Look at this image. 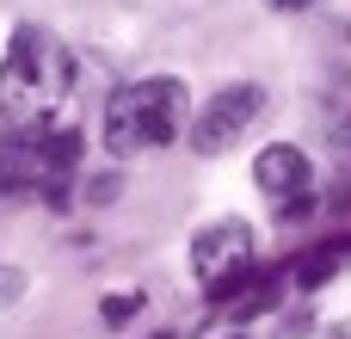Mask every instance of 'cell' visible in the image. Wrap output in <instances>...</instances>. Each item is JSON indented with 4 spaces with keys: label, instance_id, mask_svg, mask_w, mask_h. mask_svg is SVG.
I'll list each match as a JSON object with an SVG mask.
<instances>
[{
    "label": "cell",
    "instance_id": "1",
    "mask_svg": "<svg viewBox=\"0 0 351 339\" xmlns=\"http://www.w3.org/2000/svg\"><path fill=\"white\" fill-rule=\"evenodd\" d=\"M74 93V62L68 49L37 31V25H19L12 43H6V62H0V117L12 130H31L43 117L62 111V99Z\"/></svg>",
    "mask_w": 351,
    "mask_h": 339
},
{
    "label": "cell",
    "instance_id": "2",
    "mask_svg": "<svg viewBox=\"0 0 351 339\" xmlns=\"http://www.w3.org/2000/svg\"><path fill=\"white\" fill-rule=\"evenodd\" d=\"M185 86L173 74H154V80H130L105 99V148L117 161L142 154V148H167L173 136H185Z\"/></svg>",
    "mask_w": 351,
    "mask_h": 339
},
{
    "label": "cell",
    "instance_id": "3",
    "mask_svg": "<svg viewBox=\"0 0 351 339\" xmlns=\"http://www.w3.org/2000/svg\"><path fill=\"white\" fill-rule=\"evenodd\" d=\"M259 111H265V86H253V80L222 86V93L191 117V130H185V136H191V154H204V161H210V154H228V148L241 142V130H247Z\"/></svg>",
    "mask_w": 351,
    "mask_h": 339
},
{
    "label": "cell",
    "instance_id": "4",
    "mask_svg": "<svg viewBox=\"0 0 351 339\" xmlns=\"http://www.w3.org/2000/svg\"><path fill=\"white\" fill-rule=\"evenodd\" d=\"M247 259H253V235L247 222H216L191 241V272L204 278V290L228 284V278H247Z\"/></svg>",
    "mask_w": 351,
    "mask_h": 339
},
{
    "label": "cell",
    "instance_id": "5",
    "mask_svg": "<svg viewBox=\"0 0 351 339\" xmlns=\"http://www.w3.org/2000/svg\"><path fill=\"white\" fill-rule=\"evenodd\" d=\"M253 179H259V191H265V198L290 204V198H308L315 167H308V154H302V148L271 142V148H259V154H253Z\"/></svg>",
    "mask_w": 351,
    "mask_h": 339
},
{
    "label": "cell",
    "instance_id": "6",
    "mask_svg": "<svg viewBox=\"0 0 351 339\" xmlns=\"http://www.w3.org/2000/svg\"><path fill=\"white\" fill-rule=\"evenodd\" d=\"M339 259H346V241H321V247H308V253L290 266V278H296L302 290H321V284L339 272Z\"/></svg>",
    "mask_w": 351,
    "mask_h": 339
},
{
    "label": "cell",
    "instance_id": "7",
    "mask_svg": "<svg viewBox=\"0 0 351 339\" xmlns=\"http://www.w3.org/2000/svg\"><path fill=\"white\" fill-rule=\"evenodd\" d=\"M136 309H142V296H105V309H99V315H105V321L117 327V321H130Z\"/></svg>",
    "mask_w": 351,
    "mask_h": 339
},
{
    "label": "cell",
    "instance_id": "8",
    "mask_svg": "<svg viewBox=\"0 0 351 339\" xmlns=\"http://www.w3.org/2000/svg\"><path fill=\"white\" fill-rule=\"evenodd\" d=\"M339 142H346V154H351V117H346V130H339Z\"/></svg>",
    "mask_w": 351,
    "mask_h": 339
},
{
    "label": "cell",
    "instance_id": "9",
    "mask_svg": "<svg viewBox=\"0 0 351 339\" xmlns=\"http://www.w3.org/2000/svg\"><path fill=\"white\" fill-rule=\"evenodd\" d=\"M278 6H308V0H278Z\"/></svg>",
    "mask_w": 351,
    "mask_h": 339
},
{
    "label": "cell",
    "instance_id": "10",
    "mask_svg": "<svg viewBox=\"0 0 351 339\" xmlns=\"http://www.w3.org/2000/svg\"><path fill=\"white\" fill-rule=\"evenodd\" d=\"M234 339H241V334H234Z\"/></svg>",
    "mask_w": 351,
    "mask_h": 339
}]
</instances>
